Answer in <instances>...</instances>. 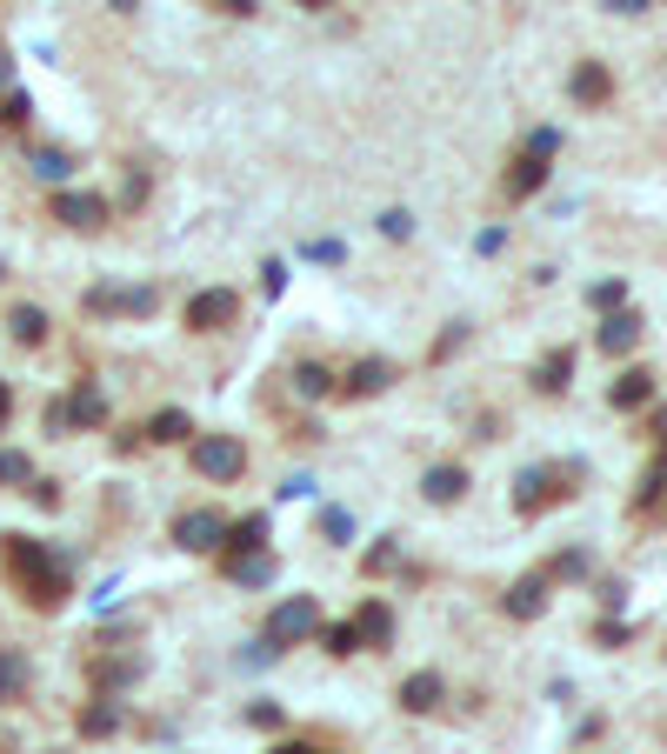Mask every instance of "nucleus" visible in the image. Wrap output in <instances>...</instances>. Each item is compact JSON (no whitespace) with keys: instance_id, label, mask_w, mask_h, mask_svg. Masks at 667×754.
<instances>
[{"instance_id":"obj_24","label":"nucleus","mask_w":667,"mask_h":754,"mask_svg":"<svg viewBox=\"0 0 667 754\" xmlns=\"http://www.w3.org/2000/svg\"><path fill=\"white\" fill-rule=\"evenodd\" d=\"M567 381H574V348H554V355L534 368V387H541V394H561Z\"/></svg>"},{"instance_id":"obj_6","label":"nucleus","mask_w":667,"mask_h":754,"mask_svg":"<svg viewBox=\"0 0 667 754\" xmlns=\"http://www.w3.org/2000/svg\"><path fill=\"white\" fill-rule=\"evenodd\" d=\"M54 221H60V227H80V234H94V227H108V201L88 194V188H60V194H54Z\"/></svg>"},{"instance_id":"obj_10","label":"nucleus","mask_w":667,"mask_h":754,"mask_svg":"<svg viewBox=\"0 0 667 754\" xmlns=\"http://www.w3.org/2000/svg\"><path fill=\"white\" fill-rule=\"evenodd\" d=\"M147 675V654H94V688L101 695H121Z\"/></svg>"},{"instance_id":"obj_4","label":"nucleus","mask_w":667,"mask_h":754,"mask_svg":"<svg viewBox=\"0 0 667 754\" xmlns=\"http://www.w3.org/2000/svg\"><path fill=\"white\" fill-rule=\"evenodd\" d=\"M194 474L201 481H240L247 474V448H240V435H201L194 441Z\"/></svg>"},{"instance_id":"obj_47","label":"nucleus","mask_w":667,"mask_h":754,"mask_svg":"<svg viewBox=\"0 0 667 754\" xmlns=\"http://www.w3.org/2000/svg\"><path fill=\"white\" fill-rule=\"evenodd\" d=\"M301 8H327V0H301Z\"/></svg>"},{"instance_id":"obj_21","label":"nucleus","mask_w":667,"mask_h":754,"mask_svg":"<svg viewBox=\"0 0 667 754\" xmlns=\"http://www.w3.org/2000/svg\"><path fill=\"white\" fill-rule=\"evenodd\" d=\"M634 341H641V314H634V307H628V314L614 307V314L601 320V348H608V355H628Z\"/></svg>"},{"instance_id":"obj_40","label":"nucleus","mask_w":667,"mask_h":754,"mask_svg":"<svg viewBox=\"0 0 667 754\" xmlns=\"http://www.w3.org/2000/svg\"><path fill=\"white\" fill-rule=\"evenodd\" d=\"M247 721H255V728H281V708H274V701H255V708H247Z\"/></svg>"},{"instance_id":"obj_1","label":"nucleus","mask_w":667,"mask_h":754,"mask_svg":"<svg viewBox=\"0 0 667 754\" xmlns=\"http://www.w3.org/2000/svg\"><path fill=\"white\" fill-rule=\"evenodd\" d=\"M0 561H8V574H14V588H21L27 608H41V615L67 608L74 581H67V554H60V548L27 541V534H0Z\"/></svg>"},{"instance_id":"obj_17","label":"nucleus","mask_w":667,"mask_h":754,"mask_svg":"<svg viewBox=\"0 0 667 754\" xmlns=\"http://www.w3.org/2000/svg\"><path fill=\"white\" fill-rule=\"evenodd\" d=\"M421 494L434 500V508H454V500L467 494V468H454V461H441V468H428V474H421Z\"/></svg>"},{"instance_id":"obj_35","label":"nucleus","mask_w":667,"mask_h":754,"mask_svg":"<svg viewBox=\"0 0 667 754\" xmlns=\"http://www.w3.org/2000/svg\"><path fill=\"white\" fill-rule=\"evenodd\" d=\"M381 234H387V240H407V234H414V214H407V207H387V214H381Z\"/></svg>"},{"instance_id":"obj_36","label":"nucleus","mask_w":667,"mask_h":754,"mask_svg":"<svg viewBox=\"0 0 667 754\" xmlns=\"http://www.w3.org/2000/svg\"><path fill=\"white\" fill-rule=\"evenodd\" d=\"M320 534H327V541H348V534H354V521H348L341 508H327V515H320Z\"/></svg>"},{"instance_id":"obj_30","label":"nucleus","mask_w":667,"mask_h":754,"mask_svg":"<svg viewBox=\"0 0 667 754\" xmlns=\"http://www.w3.org/2000/svg\"><path fill=\"white\" fill-rule=\"evenodd\" d=\"M361 567H368V574H394V567H400V541H394V534H387V541H374V548L361 554Z\"/></svg>"},{"instance_id":"obj_3","label":"nucleus","mask_w":667,"mask_h":754,"mask_svg":"<svg viewBox=\"0 0 667 754\" xmlns=\"http://www.w3.org/2000/svg\"><path fill=\"white\" fill-rule=\"evenodd\" d=\"M567 494H574V468H528L515 481V508L521 515H547L554 500H567Z\"/></svg>"},{"instance_id":"obj_16","label":"nucleus","mask_w":667,"mask_h":754,"mask_svg":"<svg viewBox=\"0 0 667 754\" xmlns=\"http://www.w3.org/2000/svg\"><path fill=\"white\" fill-rule=\"evenodd\" d=\"M121 721H127V714H121V701H114V695H94L88 708H80V721H74V728L88 734V741H108V734H121Z\"/></svg>"},{"instance_id":"obj_34","label":"nucleus","mask_w":667,"mask_h":754,"mask_svg":"<svg viewBox=\"0 0 667 754\" xmlns=\"http://www.w3.org/2000/svg\"><path fill=\"white\" fill-rule=\"evenodd\" d=\"M21 494H27V500H34V508H47V515H54V508H60V481H41V474H34V481H27V487H21Z\"/></svg>"},{"instance_id":"obj_18","label":"nucleus","mask_w":667,"mask_h":754,"mask_svg":"<svg viewBox=\"0 0 667 754\" xmlns=\"http://www.w3.org/2000/svg\"><path fill=\"white\" fill-rule=\"evenodd\" d=\"M108 421V394L94 387V381H80L74 394H67V428H101Z\"/></svg>"},{"instance_id":"obj_29","label":"nucleus","mask_w":667,"mask_h":754,"mask_svg":"<svg viewBox=\"0 0 667 754\" xmlns=\"http://www.w3.org/2000/svg\"><path fill=\"white\" fill-rule=\"evenodd\" d=\"M34 481V461L21 448H0V487H27Z\"/></svg>"},{"instance_id":"obj_41","label":"nucleus","mask_w":667,"mask_h":754,"mask_svg":"<svg viewBox=\"0 0 667 754\" xmlns=\"http://www.w3.org/2000/svg\"><path fill=\"white\" fill-rule=\"evenodd\" d=\"M307 261H327V268H334V261H341V240H314V247H307Z\"/></svg>"},{"instance_id":"obj_39","label":"nucleus","mask_w":667,"mask_h":754,"mask_svg":"<svg viewBox=\"0 0 667 754\" xmlns=\"http://www.w3.org/2000/svg\"><path fill=\"white\" fill-rule=\"evenodd\" d=\"M588 301H595V307H608V314H614V307H621V301H628V288H621V281H601V288H595V294H588Z\"/></svg>"},{"instance_id":"obj_13","label":"nucleus","mask_w":667,"mask_h":754,"mask_svg":"<svg viewBox=\"0 0 667 754\" xmlns=\"http://www.w3.org/2000/svg\"><path fill=\"white\" fill-rule=\"evenodd\" d=\"M441 701H448V682L434 675V667H421V675L400 682V708H407V714H434Z\"/></svg>"},{"instance_id":"obj_23","label":"nucleus","mask_w":667,"mask_h":754,"mask_svg":"<svg viewBox=\"0 0 667 754\" xmlns=\"http://www.w3.org/2000/svg\"><path fill=\"white\" fill-rule=\"evenodd\" d=\"M608 401H614V407H647V401H654V374H647V368H628V374L608 387Z\"/></svg>"},{"instance_id":"obj_22","label":"nucleus","mask_w":667,"mask_h":754,"mask_svg":"<svg viewBox=\"0 0 667 754\" xmlns=\"http://www.w3.org/2000/svg\"><path fill=\"white\" fill-rule=\"evenodd\" d=\"M147 441H154V448H174V441H194V421H188L181 407H160L154 421H147Z\"/></svg>"},{"instance_id":"obj_46","label":"nucleus","mask_w":667,"mask_h":754,"mask_svg":"<svg viewBox=\"0 0 667 754\" xmlns=\"http://www.w3.org/2000/svg\"><path fill=\"white\" fill-rule=\"evenodd\" d=\"M108 8H121V14H134V8H140V0H108Z\"/></svg>"},{"instance_id":"obj_26","label":"nucleus","mask_w":667,"mask_h":754,"mask_svg":"<svg viewBox=\"0 0 667 754\" xmlns=\"http://www.w3.org/2000/svg\"><path fill=\"white\" fill-rule=\"evenodd\" d=\"M227 581H240V588H261V581H274V554H247V561H227Z\"/></svg>"},{"instance_id":"obj_9","label":"nucleus","mask_w":667,"mask_h":754,"mask_svg":"<svg viewBox=\"0 0 667 754\" xmlns=\"http://www.w3.org/2000/svg\"><path fill=\"white\" fill-rule=\"evenodd\" d=\"M154 288H88V301H80V307H88V314H154Z\"/></svg>"},{"instance_id":"obj_20","label":"nucleus","mask_w":667,"mask_h":754,"mask_svg":"<svg viewBox=\"0 0 667 754\" xmlns=\"http://www.w3.org/2000/svg\"><path fill=\"white\" fill-rule=\"evenodd\" d=\"M27 682H34V667L21 648H0V701H27Z\"/></svg>"},{"instance_id":"obj_19","label":"nucleus","mask_w":667,"mask_h":754,"mask_svg":"<svg viewBox=\"0 0 667 754\" xmlns=\"http://www.w3.org/2000/svg\"><path fill=\"white\" fill-rule=\"evenodd\" d=\"M500 608H508L515 621H534V615H547V574H528V581H515Z\"/></svg>"},{"instance_id":"obj_31","label":"nucleus","mask_w":667,"mask_h":754,"mask_svg":"<svg viewBox=\"0 0 667 754\" xmlns=\"http://www.w3.org/2000/svg\"><path fill=\"white\" fill-rule=\"evenodd\" d=\"M320 641H327V654H361V634H354V621H334V628H320Z\"/></svg>"},{"instance_id":"obj_42","label":"nucleus","mask_w":667,"mask_h":754,"mask_svg":"<svg viewBox=\"0 0 667 754\" xmlns=\"http://www.w3.org/2000/svg\"><path fill=\"white\" fill-rule=\"evenodd\" d=\"M214 8H221V14H255L261 0H214Z\"/></svg>"},{"instance_id":"obj_11","label":"nucleus","mask_w":667,"mask_h":754,"mask_svg":"<svg viewBox=\"0 0 667 754\" xmlns=\"http://www.w3.org/2000/svg\"><path fill=\"white\" fill-rule=\"evenodd\" d=\"M387 387H394V361H381V355L354 361V368H348V381H341V394H348V401H374V394H387Z\"/></svg>"},{"instance_id":"obj_45","label":"nucleus","mask_w":667,"mask_h":754,"mask_svg":"<svg viewBox=\"0 0 667 754\" xmlns=\"http://www.w3.org/2000/svg\"><path fill=\"white\" fill-rule=\"evenodd\" d=\"M274 754H320V747H307V741H281Z\"/></svg>"},{"instance_id":"obj_12","label":"nucleus","mask_w":667,"mask_h":754,"mask_svg":"<svg viewBox=\"0 0 667 754\" xmlns=\"http://www.w3.org/2000/svg\"><path fill=\"white\" fill-rule=\"evenodd\" d=\"M227 561H247V554H268V515H240L227 521V541H221Z\"/></svg>"},{"instance_id":"obj_32","label":"nucleus","mask_w":667,"mask_h":754,"mask_svg":"<svg viewBox=\"0 0 667 754\" xmlns=\"http://www.w3.org/2000/svg\"><path fill=\"white\" fill-rule=\"evenodd\" d=\"M27 114H34V108H27V94H21V88L0 94V127H27Z\"/></svg>"},{"instance_id":"obj_25","label":"nucleus","mask_w":667,"mask_h":754,"mask_svg":"<svg viewBox=\"0 0 667 754\" xmlns=\"http://www.w3.org/2000/svg\"><path fill=\"white\" fill-rule=\"evenodd\" d=\"M8 327H14V341H21V348H41V341H47V327H54V320H47L41 307H27V301H21V307L8 314Z\"/></svg>"},{"instance_id":"obj_38","label":"nucleus","mask_w":667,"mask_h":754,"mask_svg":"<svg viewBox=\"0 0 667 754\" xmlns=\"http://www.w3.org/2000/svg\"><path fill=\"white\" fill-rule=\"evenodd\" d=\"M528 154H547V160H554V154H561V134H554V127H534V134H528Z\"/></svg>"},{"instance_id":"obj_43","label":"nucleus","mask_w":667,"mask_h":754,"mask_svg":"<svg viewBox=\"0 0 667 754\" xmlns=\"http://www.w3.org/2000/svg\"><path fill=\"white\" fill-rule=\"evenodd\" d=\"M8 414H14V394H8V381H0V428H8Z\"/></svg>"},{"instance_id":"obj_8","label":"nucleus","mask_w":667,"mask_h":754,"mask_svg":"<svg viewBox=\"0 0 667 754\" xmlns=\"http://www.w3.org/2000/svg\"><path fill=\"white\" fill-rule=\"evenodd\" d=\"M394 628H400V621H394V608H387L381 595H368V601L354 608V634H361L368 654H387V648H394Z\"/></svg>"},{"instance_id":"obj_28","label":"nucleus","mask_w":667,"mask_h":754,"mask_svg":"<svg viewBox=\"0 0 667 754\" xmlns=\"http://www.w3.org/2000/svg\"><path fill=\"white\" fill-rule=\"evenodd\" d=\"M294 387H301L307 401H320V394H334V374H327L320 361H301V368H294Z\"/></svg>"},{"instance_id":"obj_15","label":"nucleus","mask_w":667,"mask_h":754,"mask_svg":"<svg viewBox=\"0 0 667 754\" xmlns=\"http://www.w3.org/2000/svg\"><path fill=\"white\" fill-rule=\"evenodd\" d=\"M567 88H574V101H580V108H608V94H614V74H608L601 60H580Z\"/></svg>"},{"instance_id":"obj_27","label":"nucleus","mask_w":667,"mask_h":754,"mask_svg":"<svg viewBox=\"0 0 667 754\" xmlns=\"http://www.w3.org/2000/svg\"><path fill=\"white\" fill-rule=\"evenodd\" d=\"M34 175L41 181H67L74 175V154L67 147H34Z\"/></svg>"},{"instance_id":"obj_44","label":"nucleus","mask_w":667,"mask_h":754,"mask_svg":"<svg viewBox=\"0 0 667 754\" xmlns=\"http://www.w3.org/2000/svg\"><path fill=\"white\" fill-rule=\"evenodd\" d=\"M8 80H14V54H8V47H0V88H8Z\"/></svg>"},{"instance_id":"obj_5","label":"nucleus","mask_w":667,"mask_h":754,"mask_svg":"<svg viewBox=\"0 0 667 754\" xmlns=\"http://www.w3.org/2000/svg\"><path fill=\"white\" fill-rule=\"evenodd\" d=\"M240 320V294L234 288H201L194 301H188V327L194 334H221V327H234Z\"/></svg>"},{"instance_id":"obj_33","label":"nucleus","mask_w":667,"mask_h":754,"mask_svg":"<svg viewBox=\"0 0 667 754\" xmlns=\"http://www.w3.org/2000/svg\"><path fill=\"white\" fill-rule=\"evenodd\" d=\"M580 574H588V554H580V548L554 554V567H547V581H580Z\"/></svg>"},{"instance_id":"obj_7","label":"nucleus","mask_w":667,"mask_h":754,"mask_svg":"<svg viewBox=\"0 0 667 754\" xmlns=\"http://www.w3.org/2000/svg\"><path fill=\"white\" fill-rule=\"evenodd\" d=\"M174 541H181L188 554H214V548L227 541V521H221L214 508H188V515L174 521Z\"/></svg>"},{"instance_id":"obj_14","label":"nucleus","mask_w":667,"mask_h":754,"mask_svg":"<svg viewBox=\"0 0 667 754\" xmlns=\"http://www.w3.org/2000/svg\"><path fill=\"white\" fill-rule=\"evenodd\" d=\"M500 188H508V201H528V194H541V188H547V154H528V147H521Z\"/></svg>"},{"instance_id":"obj_2","label":"nucleus","mask_w":667,"mask_h":754,"mask_svg":"<svg viewBox=\"0 0 667 754\" xmlns=\"http://www.w3.org/2000/svg\"><path fill=\"white\" fill-rule=\"evenodd\" d=\"M320 634V601L314 595H287L274 615H268V641L287 654V648H301V641H314Z\"/></svg>"},{"instance_id":"obj_37","label":"nucleus","mask_w":667,"mask_h":754,"mask_svg":"<svg viewBox=\"0 0 667 754\" xmlns=\"http://www.w3.org/2000/svg\"><path fill=\"white\" fill-rule=\"evenodd\" d=\"M467 341V320H448V334H441V341H434V361H448L454 348Z\"/></svg>"}]
</instances>
